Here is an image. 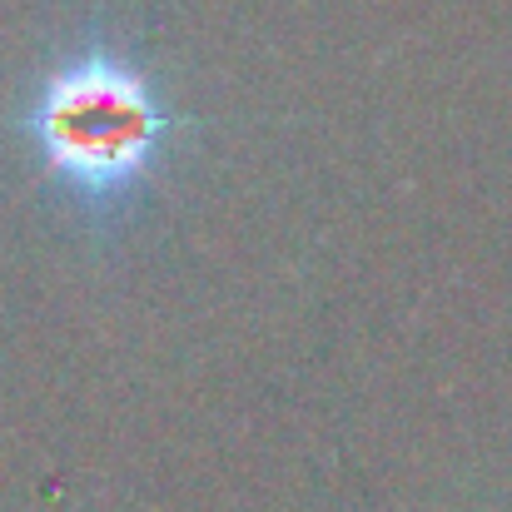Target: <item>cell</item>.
<instances>
[{
  "instance_id": "6da1fadb",
  "label": "cell",
  "mask_w": 512,
  "mask_h": 512,
  "mask_svg": "<svg viewBox=\"0 0 512 512\" xmlns=\"http://www.w3.org/2000/svg\"><path fill=\"white\" fill-rule=\"evenodd\" d=\"M165 130L170 120L150 85L105 55L65 65L30 110V135L45 165L85 194H110L140 179Z\"/></svg>"
}]
</instances>
